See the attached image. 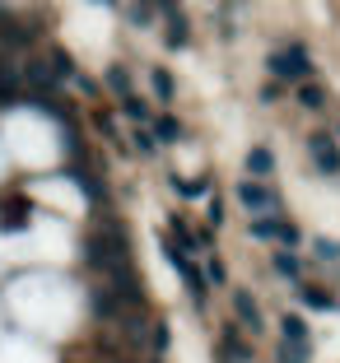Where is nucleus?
I'll use <instances>...</instances> for the list:
<instances>
[{"label": "nucleus", "instance_id": "f257e3e1", "mask_svg": "<svg viewBox=\"0 0 340 363\" xmlns=\"http://www.w3.org/2000/svg\"><path fill=\"white\" fill-rule=\"evenodd\" d=\"M163 252H168V261H172V270H177V279H182V289L196 298V308L205 303V294H210V279H205V266H196L187 252H182L177 242H163Z\"/></svg>", "mask_w": 340, "mask_h": 363}, {"label": "nucleus", "instance_id": "f03ea898", "mask_svg": "<svg viewBox=\"0 0 340 363\" xmlns=\"http://www.w3.org/2000/svg\"><path fill=\"white\" fill-rule=\"evenodd\" d=\"M266 65H270V75H275V79H308V75H312V56H308V47L270 52Z\"/></svg>", "mask_w": 340, "mask_h": 363}, {"label": "nucleus", "instance_id": "7ed1b4c3", "mask_svg": "<svg viewBox=\"0 0 340 363\" xmlns=\"http://www.w3.org/2000/svg\"><path fill=\"white\" fill-rule=\"evenodd\" d=\"M252 238H256V242H280V247H289V252L303 242L298 228L289 224V219H280V214H261V219H252Z\"/></svg>", "mask_w": 340, "mask_h": 363}, {"label": "nucleus", "instance_id": "20e7f679", "mask_svg": "<svg viewBox=\"0 0 340 363\" xmlns=\"http://www.w3.org/2000/svg\"><path fill=\"white\" fill-rule=\"evenodd\" d=\"M238 205H243L252 219H261V214H275L280 210V196L270 191V186H261V182H238Z\"/></svg>", "mask_w": 340, "mask_h": 363}, {"label": "nucleus", "instance_id": "39448f33", "mask_svg": "<svg viewBox=\"0 0 340 363\" xmlns=\"http://www.w3.org/2000/svg\"><path fill=\"white\" fill-rule=\"evenodd\" d=\"M308 154H312V163H317V172H327V177L340 172V150H336V140H331L327 130H312L308 135Z\"/></svg>", "mask_w": 340, "mask_h": 363}, {"label": "nucleus", "instance_id": "423d86ee", "mask_svg": "<svg viewBox=\"0 0 340 363\" xmlns=\"http://www.w3.org/2000/svg\"><path fill=\"white\" fill-rule=\"evenodd\" d=\"M234 317H238V326H247L252 335L266 331V321H261V308H256L252 289H234Z\"/></svg>", "mask_w": 340, "mask_h": 363}, {"label": "nucleus", "instance_id": "0eeeda50", "mask_svg": "<svg viewBox=\"0 0 340 363\" xmlns=\"http://www.w3.org/2000/svg\"><path fill=\"white\" fill-rule=\"evenodd\" d=\"M252 359V345L238 335V326H224L219 335V363H247Z\"/></svg>", "mask_w": 340, "mask_h": 363}, {"label": "nucleus", "instance_id": "6e6552de", "mask_svg": "<svg viewBox=\"0 0 340 363\" xmlns=\"http://www.w3.org/2000/svg\"><path fill=\"white\" fill-rule=\"evenodd\" d=\"M280 340H289V345H308V350H312V326H308V317L285 312V317H280Z\"/></svg>", "mask_w": 340, "mask_h": 363}, {"label": "nucleus", "instance_id": "1a4fd4ad", "mask_svg": "<svg viewBox=\"0 0 340 363\" xmlns=\"http://www.w3.org/2000/svg\"><path fill=\"white\" fill-rule=\"evenodd\" d=\"M298 303L308 312H336V298H331L322 284H298Z\"/></svg>", "mask_w": 340, "mask_h": 363}, {"label": "nucleus", "instance_id": "9d476101", "mask_svg": "<svg viewBox=\"0 0 340 363\" xmlns=\"http://www.w3.org/2000/svg\"><path fill=\"white\" fill-rule=\"evenodd\" d=\"M149 130H154V140H163V145H177V140L187 135V130H182V121H177V117H168V112L149 121Z\"/></svg>", "mask_w": 340, "mask_h": 363}, {"label": "nucleus", "instance_id": "9b49d317", "mask_svg": "<svg viewBox=\"0 0 340 363\" xmlns=\"http://www.w3.org/2000/svg\"><path fill=\"white\" fill-rule=\"evenodd\" d=\"M28 219V201L23 196H10V201H0V224L5 228H19Z\"/></svg>", "mask_w": 340, "mask_h": 363}, {"label": "nucleus", "instance_id": "f8f14e48", "mask_svg": "<svg viewBox=\"0 0 340 363\" xmlns=\"http://www.w3.org/2000/svg\"><path fill=\"white\" fill-rule=\"evenodd\" d=\"M23 79H28V89H47V94L56 89V75L47 70V61H28L23 65Z\"/></svg>", "mask_w": 340, "mask_h": 363}, {"label": "nucleus", "instance_id": "ddd939ff", "mask_svg": "<svg viewBox=\"0 0 340 363\" xmlns=\"http://www.w3.org/2000/svg\"><path fill=\"white\" fill-rule=\"evenodd\" d=\"M270 172H275V154H270V150H252V154H247V177H270Z\"/></svg>", "mask_w": 340, "mask_h": 363}, {"label": "nucleus", "instance_id": "4468645a", "mask_svg": "<svg viewBox=\"0 0 340 363\" xmlns=\"http://www.w3.org/2000/svg\"><path fill=\"white\" fill-rule=\"evenodd\" d=\"M270 354H275V363H308V359H312L308 345H289V340H280Z\"/></svg>", "mask_w": 340, "mask_h": 363}, {"label": "nucleus", "instance_id": "2eb2a0df", "mask_svg": "<svg viewBox=\"0 0 340 363\" xmlns=\"http://www.w3.org/2000/svg\"><path fill=\"white\" fill-rule=\"evenodd\" d=\"M294 98H298L303 107H308V112H317V107H327V94H322V84H312V79H303Z\"/></svg>", "mask_w": 340, "mask_h": 363}, {"label": "nucleus", "instance_id": "dca6fc26", "mask_svg": "<svg viewBox=\"0 0 340 363\" xmlns=\"http://www.w3.org/2000/svg\"><path fill=\"white\" fill-rule=\"evenodd\" d=\"M270 266H275V275H280V279H298V257L289 252V247H280L275 257H270Z\"/></svg>", "mask_w": 340, "mask_h": 363}, {"label": "nucleus", "instance_id": "f3484780", "mask_svg": "<svg viewBox=\"0 0 340 363\" xmlns=\"http://www.w3.org/2000/svg\"><path fill=\"white\" fill-rule=\"evenodd\" d=\"M149 84H154V94H159L163 103H168V98L177 94V89H172V70H159V65H154V70H149Z\"/></svg>", "mask_w": 340, "mask_h": 363}, {"label": "nucleus", "instance_id": "a211bd4d", "mask_svg": "<svg viewBox=\"0 0 340 363\" xmlns=\"http://www.w3.org/2000/svg\"><path fill=\"white\" fill-rule=\"evenodd\" d=\"M168 43L172 47L187 43V14H182V10H168Z\"/></svg>", "mask_w": 340, "mask_h": 363}, {"label": "nucleus", "instance_id": "6ab92c4d", "mask_svg": "<svg viewBox=\"0 0 340 363\" xmlns=\"http://www.w3.org/2000/svg\"><path fill=\"white\" fill-rule=\"evenodd\" d=\"M107 89H112L117 98H131V75L121 70V65H112V70H107Z\"/></svg>", "mask_w": 340, "mask_h": 363}, {"label": "nucleus", "instance_id": "aec40b11", "mask_svg": "<svg viewBox=\"0 0 340 363\" xmlns=\"http://www.w3.org/2000/svg\"><path fill=\"white\" fill-rule=\"evenodd\" d=\"M136 150H140V154H154V150H159V140H154L149 121H140V126H136Z\"/></svg>", "mask_w": 340, "mask_h": 363}, {"label": "nucleus", "instance_id": "412c9836", "mask_svg": "<svg viewBox=\"0 0 340 363\" xmlns=\"http://www.w3.org/2000/svg\"><path fill=\"white\" fill-rule=\"evenodd\" d=\"M168 340H172V335H168V326H163V321H154V326H149V350H154V354H163V350H168Z\"/></svg>", "mask_w": 340, "mask_h": 363}, {"label": "nucleus", "instance_id": "4be33fe9", "mask_svg": "<svg viewBox=\"0 0 340 363\" xmlns=\"http://www.w3.org/2000/svg\"><path fill=\"white\" fill-rule=\"evenodd\" d=\"M205 279H210V284H229V270H224V261H219V257L205 261Z\"/></svg>", "mask_w": 340, "mask_h": 363}, {"label": "nucleus", "instance_id": "5701e85b", "mask_svg": "<svg viewBox=\"0 0 340 363\" xmlns=\"http://www.w3.org/2000/svg\"><path fill=\"white\" fill-rule=\"evenodd\" d=\"M312 252H317L322 261H340V242H327V238H317V242H312Z\"/></svg>", "mask_w": 340, "mask_h": 363}, {"label": "nucleus", "instance_id": "b1692460", "mask_svg": "<svg viewBox=\"0 0 340 363\" xmlns=\"http://www.w3.org/2000/svg\"><path fill=\"white\" fill-rule=\"evenodd\" d=\"M126 19L136 23V28H149V10H145V5H131V10H126Z\"/></svg>", "mask_w": 340, "mask_h": 363}, {"label": "nucleus", "instance_id": "393cba45", "mask_svg": "<svg viewBox=\"0 0 340 363\" xmlns=\"http://www.w3.org/2000/svg\"><path fill=\"white\" fill-rule=\"evenodd\" d=\"M280 98H285V84H280V79H275V84H266V89H261V103H280Z\"/></svg>", "mask_w": 340, "mask_h": 363}, {"label": "nucleus", "instance_id": "a878e982", "mask_svg": "<svg viewBox=\"0 0 340 363\" xmlns=\"http://www.w3.org/2000/svg\"><path fill=\"white\" fill-rule=\"evenodd\" d=\"M126 117H136V121H149V112H145V103H140V98H126Z\"/></svg>", "mask_w": 340, "mask_h": 363}, {"label": "nucleus", "instance_id": "bb28decb", "mask_svg": "<svg viewBox=\"0 0 340 363\" xmlns=\"http://www.w3.org/2000/svg\"><path fill=\"white\" fill-rule=\"evenodd\" d=\"M98 5H112V0H98Z\"/></svg>", "mask_w": 340, "mask_h": 363}, {"label": "nucleus", "instance_id": "cd10ccee", "mask_svg": "<svg viewBox=\"0 0 340 363\" xmlns=\"http://www.w3.org/2000/svg\"><path fill=\"white\" fill-rule=\"evenodd\" d=\"M336 135H340V121H336Z\"/></svg>", "mask_w": 340, "mask_h": 363}, {"label": "nucleus", "instance_id": "c85d7f7f", "mask_svg": "<svg viewBox=\"0 0 340 363\" xmlns=\"http://www.w3.org/2000/svg\"><path fill=\"white\" fill-rule=\"evenodd\" d=\"M140 5H149V0H140Z\"/></svg>", "mask_w": 340, "mask_h": 363}, {"label": "nucleus", "instance_id": "c756f323", "mask_svg": "<svg viewBox=\"0 0 340 363\" xmlns=\"http://www.w3.org/2000/svg\"><path fill=\"white\" fill-rule=\"evenodd\" d=\"M336 308H340V303H336Z\"/></svg>", "mask_w": 340, "mask_h": 363}]
</instances>
